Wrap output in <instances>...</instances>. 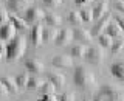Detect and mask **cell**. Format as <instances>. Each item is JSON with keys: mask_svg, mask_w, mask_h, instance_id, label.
Returning <instances> with one entry per match:
<instances>
[{"mask_svg": "<svg viewBox=\"0 0 124 101\" xmlns=\"http://www.w3.org/2000/svg\"><path fill=\"white\" fill-rule=\"evenodd\" d=\"M73 81L79 89L82 90H87V89H92L96 85V79L95 75L84 65H79V67L75 68V73H73Z\"/></svg>", "mask_w": 124, "mask_h": 101, "instance_id": "cell-1", "label": "cell"}, {"mask_svg": "<svg viewBox=\"0 0 124 101\" xmlns=\"http://www.w3.org/2000/svg\"><path fill=\"white\" fill-rule=\"evenodd\" d=\"M26 50V41L23 36H14V39L6 47V59L8 61H17L23 56Z\"/></svg>", "mask_w": 124, "mask_h": 101, "instance_id": "cell-2", "label": "cell"}, {"mask_svg": "<svg viewBox=\"0 0 124 101\" xmlns=\"http://www.w3.org/2000/svg\"><path fill=\"white\" fill-rule=\"evenodd\" d=\"M96 100H123L124 98V92L121 89V85L116 84H106L101 87V90L95 95Z\"/></svg>", "mask_w": 124, "mask_h": 101, "instance_id": "cell-3", "label": "cell"}, {"mask_svg": "<svg viewBox=\"0 0 124 101\" xmlns=\"http://www.w3.org/2000/svg\"><path fill=\"white\" fill-rule=\"evenodd\" d=\"M84 56L87 58V62L90 64H101L106 54H104V50H101L99 47H90Z\"/></svg>", "mask_w": 124, "mask_h": 101, "instance_id": "cell-4", "label": "cell"}, {"mask_svg": "<svg viewBox=\"0 0 124 101\" xmlns=\"http://www.w3.org/2000/svg\"><path fill=\"white\" fill-rule=\"evenodd\" d=\"M23 14H25V20L28 23H34V22H37V20H40V19L45 17V11L42 9V8H37V6L28 8Z\"/></svg>", "mask_w": 124, "mask_h": 101, "instance_id": "cell-5", "label": "cell"}, {"mask_svg": "<svg viewBox=\"0 0 124 101\" xmlns=\"http://www.w3.org/2000/svg\"><path fill=\"white\" fill-rule=\"evenodd\" d=\"M31 0H8V8L17 14H23V11L28 9Z\"/></svg>", "mask_w": 124, "mask_h": 101, "instance_id": "cell-6", "label": "cell"}, {"mask_svg": "<svg viewBox=\"0 0 124 101\" xmlns=\"http://www.w3.org/2000/svg\"><path fill=\"white\" fill-rule=\"evenodd\" d=\"M71 39H73V31L68 28H64V30L57 31V36L54 39V42L62 47V45H67L68 42H71Z\"/></svg>", "mask_w": 124, "mask_h": 101, "instance_id": "cell-7", "label": "cell"}, {"mask_svg": "<svg viewBox=\"0 0 124 101\" xmlns=\"http://www.w3.org/2000/svg\"><path fill=\"white\" fill-rule=\"evenodd\" d=\"M25 67L30 70L31 73H42L44 72V62H40L36 58H30L25 61Z\"/></svg>", "mask_w": 124, "mask_h": 101, "instance_id": "cell-8", "label": "cell"}, {"mask_svg": "<svg viewBox=\"0 0 124 101\" xmlns=\"http://www.w3.org/2000/svg\"><path fill=\"white\" fill-rule=\"evenodd\" d=\"M108 23H110V16H102V17L98 20V23L92 28L90 34L92 36H99V34L102 33V30H106V26L108 25Z\"/></svg>", "mask_w": 124, "mask_h": 101, "instance_id": "cell-9", "label": "cell"}, {"mask_svg": "<svg viewBox=\"0 0 124 101\" xmlns=\"http://www.w3.org/2000/svg\"><path fill=\"white\" fill-rule=\"evenodd\" d=\"M53 65L54 67H70L71 65V56H68V54H57V56L53 58Z\"/></svg>", "mask_w": 124, "mask_h": 101, "instance_id": "cell-10", "label": "cell"}, {"mask_svg": "<svg viewBox=\"0 0 124 101\" xmlns=\"http://www.w3.org/2000/svg\"><path fill=\"white\" fill-rule=\"evenodd\" d=\"M42 31H44V28H42V25H34L33 30H31V42H33L34 47H40L42 45Z\"/></svg>", "mask_w": 124, "mask_h": 101, "instance_id": "cell-11", "label": "cell"}, {"mask_svg": "<svg viewBox=\"0 0 124 101\" xmlns=\"http://www.w3.org/2000/svg\"><path fill=\"white\" fill-rule=\"evenodd\" d=\"M46 76H48V81L50 83H53L54 85L57 87H64L65 85V76L62 75V73H57V72H48L46 73Z\"/></svg>", "mask_w": 124, "mask_h": 101, "instance_id": "cell-12", "label": "cell"}, {"mask_svg": "<svg viewBox=\"0 0 124 101\" xmlns=\"http://www.w3.org/2000/svg\"><path fill=\"white\" fill-rule=\"evenodd\" d=\"M16 36V26L11 23V25H5L0 28V39L2 41H9Z\"/></svg>", "mask_w": 124, "mask_h": 101, "instance_id": "cell-13", "label": "cell"}, {"mask_svg": "<svg viewBox=\"0 0 124 101\" xmlns=\"http://www.w3.org/2000/svg\"><path fill=\"white\" fill-rule=\"evenodd\" d=\"M73 37L78 39V41H81V42H90L92 41L90 31H87L84 28H76L75 31H73Z\"/></svg>", "mask_w": 124, "mask_h": 101, "instance_id": "cell-14", "label": "cell"}, {"mask_svg": "<svg viewBox=\"0 0 124 101\" xmlns=\"http://www.w3.org/2000/svg\"><path fill=\"white\" fill-rule=\"evenodd\" d=\"M107 8H108V5H107V2H106V0L99 2L98 5L95 6V9L92 11V13H93V17H96V19H101L104 14L107 13Z\"/></svg>", "mask_w": 124, "mask_h": 101, "instance_id": "cell-15", "label": "cell"}, {"mask_svg": "<svg viewBox=\"0 0 124 101\" xmlns=\"http://www.w3.org/2000/svg\"><path fill=\"white\" fill-rule=\"evenodd\" d=\"M0 81L5 84V87L8 89V92H9V93H19V85H17V83H16L13 78L5 76V78H2Z\"/></svg>", "mask_w": 124, "mask_h": 101, "instance_id": "cell-16", "label": "cell"}, {"mask_svg": "<svg viewBox=\"0 0 124 101\" xmlns=\"http://www.w3.org/2000/svg\"><path fill=\"white\" fill-rule=\"evenodd\" d=\"M106 30H107V34L110 37H121L123 36V28H119L116 23H108L106 26Z\"/></svg>", "mask_w": 124, "mask_h": 101, "instance_id": "cell-17", "label": "cell"}, {"mask_svg": "<svg viewBox=\"0 0 124 101\" xmlns=\"http://www.w3.org/2000/svg\"><path fill=\"white\" fill-rule=\"evenodd\" d=\"M57 36V30L54 28V26H50V28H46L42 31V41L44 42H50V41H54Z\"/></svg>", "mask_w": 124, "mask_h": 101, "instance_id": "cell-18", "label": "cell"}, {"mask_svg": "<svg viewBox=\"0 0 124 101\" xmlns=\"http://www.w3.org/2000/svg\"><path fill=\"white\" fill-rule=\"evenodd\" d=\"M9 22L16 26V30H26L28 28V22L22 20L19 16H9Z\"/></svg>", "mask_w": 124, "mask_h": 101, "instance_id": "cell-19", "label": "cell"}, {"mask_svg": "<svg viewBox=\"0 0 124 101\" xmlns=\"http://www.w3.org/2000/svg\"><path fill=\"white\" fill-rule=\"evenodd\" d=\"M110 72L112 75L115 78H118V79H124V65L123 64H115L110 67Z\"/></svg>", "mask_w": 124, "mask_h": 101, "instance_id": "cell-20", "label": "cell"}, {"mask_svg": "<svg viewBox=\"0 0 124 101\" xmlns=\"http://www.w3.org/2000/svg\"><path fill=\"white\" fill-rule=\"evenodd\" d=\"M45 20L48 25H51V26H56V25H59L61 23V17L57 14H54V13H45Z\"/></svg>", "mask_w": 124, "mask_h": 101, "instance_id": "cell-21", "label": "cell"}, {"mask_svg": "<svg viewBox=\"0 0 124 101\" xmlns=\"http://www.w3.org/2000/svg\"><path fill=\"white\" fill-rule=\"evenodd\" d=\"M85 51H87V47H84V45H75L70 48V54L75 58H82Z\"/></svg>", "mask_w": 124, "mask_h": 101, "instance_id": "cell-22", "label": "cell"}, {"mask_svg": "<svg viewBox=\"0 0 124 101\" xmlns=\"http://www.w3.org/2000/svg\"><path fill=\"white\" fill-rule=\"evenodd\" d=\"M44 84V81L40 79V78H30L28 84H26V87L30 89V90H37L40 85Z\"/></svg>", "mask_w": 124, "mask_h": 101, "instance_id": "cell-23", "label": "cell"}, {"mask_svg": "<svg viewBox=\"0 0 124 101\" xmlns=\"http://www.w3.org/2000/svg\"><path fill=\"white\" fill-rule=\"evenodd\" d=\"M68 20H70V23H75V25L82 23V19H81L79 11H70L68 13Z\"/></svg>", "mask_w": 124, "mask_h": 101, "instance_id": "cell-24", "label": "cell"}, {"mask_svg": "<svg viewBox=\"0 0 124 101\" xmlns=\"http://www.w3.org/2000/svg\"><path fill=\"white\" fill-rule=\"evenodd\" d=\"M39 90H40V93H54L56 92V85L53 83H44L39 87Z\"/></svg>", "mask_w": 124, "mask_h": 101, "instance_id": "cell-25", "label": "cell"}, {"mask_svg": "<svg viewBox=\"0 0 124 101\" xmlns=\"http://www.w3.org/2000/svg\"><path fill=\"white\" fill-rule=\"evenodd\" d=\"M112 37L108 36V34H102L101 36L99 34V44H101V47H104V48H110V45H112Z\"/></svg>", "mask_w": 124, "mask_h": 101, "instance_id": "cell-26", "label": "cell"}, {"mask_svg": "<svg viewBox=\"0 0 124 101\" xmlns=\"http://www.w3.org/2000/svg\"><path fill=\"white\" fill-rule=\"evenodd\" d=\"M28 81H30V76L26 75V73H22V75H19V76H17L16 83H17V85H19V87H26Z\"/></svg>", "mask_w": 124, "mask_h": 101, "instance_id": "cell-27", "label": "cell"}, {"mask_svg": "<svg viewBox=\"0 0 124 101\" xmlns=\"http://www.w3.org/2000/svg\"><path fill=\"white\" fill-rule=\"evenodd\" d=\"M123 47H124V42H123V39H118L116 42H112V45H110V48H112V53H119L123 50Z\"/></svg>", "mask_w": 124, "mask_h": 101, "instance_id": "cell-28", "label": "cell"}, {"mask_svg": "<svg viewBox=\"0 0 124 101\" xmlns=\"http://www.w3.org/2000/svg\"><path fill=\"white\" fill-rule=\"evenodd\" d=\"M79 14H81V19H82V22H90L92 19H93L92 9H82V11H79Z\"/></svg>", "mask_w": 124, "mask_h": 101, "instance_id": "cell-29", "label": "cell"}, {"mask_svg": "<svg viewBox=\"0 0 124 101\" xmlns=\"http://www.w3.org/2000/svg\"><path fill=\"white\" fill-rule=\"evenodd\" d=\"M76 98V95L73 92H65V93H62V95L59 96V100H65V101H70V100H75Z\"/></svg>", "mask_w": 124, "mask_h": 101, "instance_id": "cell-30", "label": "cell"}, {"mask_svg": "<svg viewBox=\"0 0 124 101\" xmlns=\"http://www.w3.org/2000/svg\"><path fill=\"white\" fill-rule=\"evenodd\" d=\"M42 100L44 101H56L57 96L54 93H42Z\"/></svg>", "mask_w": 124, "mask_h": 101, "instance_id": "cell-31", "label": "cell"}, {"mask_svg": "<svg viewBox=\"0 0 124 101\" xmlns=\"http://www.w3.org/2000/svg\"><path fill=\"white\" fill-rule=\"evenodd\" d=\"M8 20H9V16H8V13H6L5 9H2V8H0V23H5Z\"/></svg>", "mask_w": 124, "mask_h": 101, "instance_id": "cell-32", "label": "cell"}, {"mask_svg": "<svg viewBox=\"0 0 124 101\" xmlns=\"http://www.w3.org/2000/svg\"><path fill=\"white\" fill-rule=\"evenodd\" d=\"M44 3L48 5V6H57V5L62 3V0H44Z\"/></svg>", "mask_w": 124, "mask_h": 101, "instance_id": "cell-33", "label": "cell"}, {"mask_svg": "<svg viewBox=\"0 0 124 101\" xmlns=\"http://www.w3.org/2000/svg\"><path fill=\"white\" fill-rule=\"evenodd\" d=\"M8 93H9V92H8V89L5 87V84L0 81V98H2V96H6Z\"/></svg>", "mask_w": 124, "mask_h": 101, "instance_id": "cell-34", "label": "cell"}, {"mask_svg": "<svg viewBox=\"0 0 124 101\" xmlns=\"http://www.w3.org/2000/svg\"><path fill=\"white\" fill-rule=\"evenodd\" d=\"M115 8H116L118 11H121V13H123V11H124V3L121 2V0H118V2L115 3Z\"/></svg>", "mask_w": 124, "mask_h": 101, "instance_id": "cell-35", "label": "cell"}, {"mask_svg": "<svg viewBox=\"0 0 124 101\" xmlns=\"http://www.w3.org/2000/svg\"><path fill=\"white\" fill-rule=\"evenodd\" d=\"M115 20H116V25H118L119 28H123V26H124V20H123V17H121V16H118V17H116Z\"/></svg>", "mask_w": 124, "mask_h": 101, "instance_id": "cell-36", "label": "cell"}, {"mask_svg": "<svg viewBox=\"0 0 124 101\" xmlns=\"http://www.w3.org/2000/svg\"><path fill=\"white\" fill-rule=\"evenodd\" d=\"M5 53H6V48H5V45L0 42V59H2L3 56H5Z\"/></svg>", "mask_w": 124, "mask_h": 101, "instance_id": "cell-37", "label": "cell"}, {"mask_svg": "<svg viewBox=\"0 0 124 101\" xmlns=\"http://www.w3.org/2000/svg\"><path fill=\"white\" fill-rule=\"evenodd\" d=\"M87 2H90V0H76L78 5H84V3H87Z\"/></svg>", "mask_w": 124, "mask_h": 101, "instance_id": "cell-38", "label": "cell"}]
</instances>
